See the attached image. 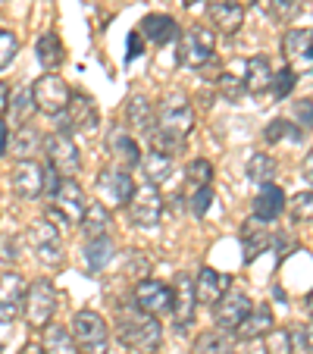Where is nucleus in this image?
<instances>
[{
  "label": "nucleus",
  "instance_id": "obj_1",
  "mask_svg": "<svg viewBox=\"0 0 313 354\" xmlns=\"http://www.w3.org/2000/svg\"><path fill=\"white\" fill-rule=\"evenodd\" d=\"M116 339L135 354H157L163 345V326L157 317L132 301L126 308H116Z\"/></svg>",
  "mask_w": 313,
  "mask_h": 354
},
{
  "label": "nucleus",
  "instance_id": "obj_2",
  "mask_svg": "<svg viewBox=\"0 0 313 354\" xmlns=\"http://www.w3.org/2000/svg\"><path fill=\"white\" fill-rule=\"evenodd\" d=\"M194 132V107L191 100L182 91L167 94V97L157 104V129L153 135L157 138H173V141H185ZM151 135V138H153Z\"/></svg>",
  "mask_w": 313,
  "mask_h": 354
},
{
  "label": "nucleus",
  "instance_id": "obj_3",
  "mask_svg": "<svg viewBox=\"0 0 313 354\" xmlns=\"http://www.w3.org/2000/svg\"><path fill=\"white\" fill-rule=\"evenodd\" d=\"M88 207V194L75 179H63L60 188L50 194V207H47V220L54 226H79L82 214Z\"/></svg>",
  "mask_w": 313,
  "mask_h": 354
},
{
  "label": "nucleus",
  "instance_id": "obj_4",
  "mask_svg": "<svg viewBox=\"0 0 313 354\" xmlns=\"http://www.w3.org/2000/svg\"><path fill=\"white\" fill-rule=\"evenodd\" d=\"M73 339L82 354H107L110 351V326L97 310H79L73 317Z\"/></svg>",
  "mask_w": 313,
  "mask_h": 354
},
{
  "label": "nucleus",
  "instance_id": "obj_5",
  "mask_svg": "<svg viewBox=\"0 0 313 354\" xmlns=\"http://www.w3.org/2000/svg\"><path fill=\"white\" fill-rule=\"evenodd\" d=\"M214 50H216V38L210 28H188L179 35V47H176V60L179 66L188 69H204L207 63H214Z\"/></svg>",
  "mask_w": 313,
  "mask_h": 354
},
{
  "label": "nucleus",
  "instance_id": "obj_6",
  "mask_svg": "<svg viewBox=\"0 0 313 354\" xmlns=\"http://www.w3.org/2000/svg\"><path fill=\"white\" fill-rule=\"evenodd\" d=\"M26 245L32 248L35 261H38L41 267H60L63 263V239H60V229L50 220L32 223L26 232Z\"/></svg>",
  "mask_w": 313,
  "mask_h": 354
},
{
  "label": "nucleus",
  "instance_id": "obj_7",
  "mask_svg": "<svg viewBox=\"0 0 313 354\" xmlns=\"http://www.w3.org/2000/svg\"><path fill=\"white\" fill-rule=\"evenodd\" d=\"M26 323L32 329H44L57 314V288L50 279H35L26 292Z\"/></svg>",
  "mask_w": 313,
  "mask_h": 354
},
{
  "label": "nucleus",
  "instance_id": "obj_8",
  "mask_svg": "<svg viewBox=\"0 0 313 354\" xmlns=\"http://www.w3.org/2000/svg\"><path fill=\"white\" fill-rule=\"evenodd\" d=\"M129 220L135 223L138 229H153L160 226V216H163V194L157 185H151V182H144V185H138L132 192V198H129Z\"/></svg>",
  "mask_w": 313,
  "mask_h": 354
},
{
  "label": "nucleus",
  "instance_id": "obj_9",
  "mask_svg": "<svg viewBox=\"0 0 313 354\" xmlns=\"http://www.w3.org/2000/svg\"><path fill=\"white\" fill-rule=\"evenodd\" d=\"M97 194H100V204L104 207H110V210H116V207H126L129 204V198H132V192H135V179L129 176V169L126 167H107L104 173L97 176Z\"/></svg>",
  "mask_w": 313,
  "mask_h": 354
},
{
  "label": "nucleus",
  "instance_id": "obj_10",
  "mask_svg": "<svg viewBox=\"0 0 313 354\" xmlns=\"http://www.w3.org/2000/svg\"><path fill=\"white\" fill-rule=\"evenodd\" d=\"M44 154H47V167L57 169L63 179H73L82 167V154H79V145H75L73 135L66 132H54L50 138L44 141Z\"/></svg>",
  "mask_w": 313,
  "mask_h": 354
},
{
  "label": "nucleus",
  "instance_id": "obj_11",
  "mask_svg": "<svg viewBox=\"0 0 313 354\" xmlns=\"http://www.w3.org/2000/svg\"><path fill=\"white\" fill-rule=\"evenodd\" d=\"M282 57L294 75H313V28H288L282 38Z\"/></svg>",
  "mask_w": 313,
  "mask_h": 354
},
{
  "label": "nucleus",
  "instance_id": "obj_12",
  "mask_svg": "<svg viewBox=\"0 0 313 354\" xmlns=\"http://www.w3.org/2000/svg\"><path fill=\"white\" fill-rule=\"evenodd\" d=\"M32 94H35V107H38V113H44V116H60L63 110H66L69 97H73L69 85L57 73L41 75V79L32 85Z\"/></svg>",
  "mask_w": 313,
  "mask_h": 354
},
{
  "label": "nucleus",
  "instance_id": "obj_13",
  "mask_svg": "<svg viewBox=\"0 0 313 354\" xmlns=\"http://www.w3.org/2000/svg\"><path fill=\"white\" fill-rule=\"evenodd\" d=\"M60 132L73 135V132H82V135H91L94 129L100 126V113L97 107H94V100L88 97V94H73L66 104V110H63L60 116Z\"/></svg>",
  "mask_w": 313,
  "mask_h": 354
},
{
  "label": "nucleus",
  "instance_id": "obj_14",
  "mask_svg": "<svg viewBox=\"0 0 313 354\" xmlns=\"http://www.w3.org/2000/svg\"><path fill=\"white\" fill-rule=\"evenodd\" d=\"M251 308H254L251 298H247L241 288H229V292L214 304L216 329H222V333H235V329L241 326V320L251 314Z\"/></svg>",
  "mask_w": 313,
  "mask_h": 354
},
{
  "label": "nucleus",
  "instance_id": "obj_15",
  "mask_svg": "<svg viewBox=\"0 0 313 354\" xmlns=\"http://www.w3.org/2000/svg\"><path fill=\"white\" fill-rule=\"evenodd\" d=\"M44 173L47 167L35 163L32 157L28 160H19L10 173V185H13V194L19 201H38L44 194Z\"/></svg>",
  "mask_w": 313,
  "mask_h": 354
},
{
  "label": "nucleus",
  "instance_id": "obj_16",
  "mask_svg": "<svg viewBox=\"0 0 313 354\" xmlns=\"http://www.w3.org/2000/svg\"><path fill=\"white\" fill-rule=\"evenodd\" d=\"M173 320L176 329L185 333L188 326L194 323V314H198V295H194V276L179 273L176 276V286H173Z\"/></svg>",
  "mask_w": 313,
  "mask_h": 354
},
{
  "label": "nucleus",
  "instance_id": "obj_17",
  "mask_svg": "<svg viewBox=\"0 0 313 354\" xmlns=\"http://www.w3.org/2000/svg\"><path fill=\"white\" fill-rule=\"evenodd\" d=\"M132 301L141 310H147V314L163 317L173 310V286H167V282H160V279H141L138 286H135Z\"/></svg>",
  "mask_w": 313,
  "mask_h": 354
},
{
  "label": "nucleus",
  "instance_id": "obj_18",
  "mask_svg": "<svg viewBox=\"0 0 313 354\" xmlns=\"http://www.w3.org/2000/svg\"><path fill=\"white\" fill-rule=\"evenodd\" d=\"M26 279L19 273H3L0 276V323H13L22 317L26 308Z\"/></svg>",
  "mask_w": 313,
  "mask_h": 354
},
{
  "label": "nucleus",
  "instance_id": "obj_19",
  "mask_svg": "<svg viewBox=\"0 0 313 354\" xmlns=\"http://www.w3.org/2000/svg\"><path fill=\"white\" fill-rule=\"evenodd\" d=\"M207 19L220 35H235L245 26V7L238 0H210L207 3Z\"/></svg>",
  "mask_w": 313,
  "mask_h": 354
},
{
  "label": "nucleus",
  "instance_id": "obj_20",
  "mask_svg": "<svg viewBox=\"0 0 313 354\" xmlns=\"http://www.w3.org/2000/svg\"><path fill=\"white\" fill-rule=\"evenodd\" d=\"M232 288V279L226 273L214 267H200V273L194 276V295H198V304H207V308H214L216 301Z\"/></svg>",
  "mask_w": 313,
  "mask_h": 354
},
{
  "label": "nucleus",
  "instance_id": "obj_21",
  "mask_svg": "<svg viewBox=\"0 0 313 354\" xmlns=\"http://www.w3.org/2000/svg\"><path fill=\"white\" fill-rule=\"evenodd\" d=\"M107 151L113 154V160L126 169L141 163V147H138V141H135V135L126 132V126H113L107 132Z\"/></svg>",
  "mask_w": 313,
  "mask_h": 354
},
{
  "label": "nucleus",
  "instance_id": "obj_22",
  "mask_svg": "<svg viewBox=\"0 0 313 354\" xmlns=\"http://www.w3.org/2000/svg\"><path fill=\"white\" fill-rule=\"evenodd\" d=\"M126 122L135 135H147L151 138L153 129H157V107H153L144 94H132L126 104Z\"/></svg>",
  "mask_w": 313,
  "mask_h": 354
},
{
  "label": "nucleus",
  "instance_id": "obj_23",
  "mask_svg": "<svg viewBox=\"0 0 313 354\" xmlns=\"http://www.w3.org/2000/svg\"><path fill=\"white\" fill-rule=\"evenodd\" d=\"M282 210H285V192H282L276 182H267V185H260L257 198H254V220L260 223H273L282 216Z\"/></svg>",
  "mask_w": 313,
  "mask_h": 354
},
{
  "label": "nucleus",
  "instance_id": "obj_24",
  "mask_svg": "<svg viewBox=\"0 0 313 354\" xmlns=\"http://www.w3.org/2000/svg\"><path fill=\"white\" fill-rule=\"evenodd\" d=\"M141 35H144L151 44H157V47H163V44H173L176 38H179V26H176V19L173 16H167V13H151V16H144L141 19V28H138Z\"/></svg>",
  "mask_w": 313,
  "mask_h": 354
},
{
  "label": "nucleus",
  "instance_id": "obj_25",
  "mask_svg": "<svg viewBox=\"0 0 313 354\" xmlns=\"http://www.w3.org/2000/svg\"><path fill=\"white\" fill-rule=\"evenodd\" d=\"M273 88V63L267 57H251L245 60V91L251 97H260Z\"/></svg>",
  "mask_w": 313,
  "mask_h": 354
},
{
  "label": "nucleus",
  "instance_id": "obj_26",
  "mask_svg": "<svg viewBox=\"0 0 313 354\" xmlns=\"http://www.w3.org/2000/svg\"><path fill=\"white\" fill-rule=\"evenodd\" d=\"M110 226H113V214L110 207H104L100 201H88L85 214L79 220V229L85 239H100V235H110Z\"/></svg>",
  "mask_w": 313,
  "mask_h": 354
},
{
  "label": "nucleus",
  "instance_id": "obj_27",
  "mask_svg": "<svg viewBox=\"0 0 313 354\" xmlns=\"http://www.w3.org/2000/svg\"><path fill=\"white\" fill-rule=\"evenodd\" d=\"M273 326H276V320H273L269 304H257V308H251V314L241 320V326L235 329V335H238L241 342H254V339H263Z\"/></svg>",
  "mask_w": 313,
  "mask_h": 354
},
{
  "label": "nucleus",
  "instance_id": "obj_28",
  "mask_svg": "<svg viewBox=\"0 0 313 354\" xmlns=\"http://www.w3.org/2000/svg\"><path fill=\"white\" fill-rule=\"evenodd\" d=\"M35 54H38V63L44 73H57V69L66 63V47H63L60 35L57 32H44L35 44Z\"/></svg>",
  "mask_w": 313,
  "mask_h": 354
},
{
  "label": "nucleus",
  "instance_id": "obj_29",
  "mask_svg": "<svg viewBox=\"0 0 313 354\" xmlns=\"http://www.w3.org/2000/svg\"><path fill=\"white\" fill-rule=\"evenodd\" d=\"M141 173H144V179L151 182V185H167L169 182V176H173V157L169 154H163V151H157V147H151L147 154H141Z\"/></svg>",
  "mask_w": 313,
  "mask_h": 354
},
{
  "label": "nucleus",
  "instance_id": "obj_30",
  "mask_svg": "<svg viewBox=\"0 0 313 354\" xmlns=\"http://www.w3.org/2000/svg\"><path fill=\"white\" fill-rule=\"evenodd\" d=\"M269 241H273V235H269V229L263 226L260 220H245V226H241V248H245V261L251 263L254 257H260L263 251L269 248Z\"/></svg>",
  "mask_w": 313,
  "mask_h": 354
},
{
  "label": "nucleus",
  "instance_id": "obj_31",
  "mask_svg": "<svg viewBox=\"0 0 313 354\" xmlns=\"http://www.w3.org/2000/svg\"><path fill=\"white\" fill-rule=\"evenodd\" d=\"M7 113H10V122H13L10 129L28 126V120H32V116L38 113V107H35V94H32V88L22 85V88H16V91H10Z\"/></svg>",
  "mask_w": 313,
  "mask_h": 354
},
{
  "label": "nucleus",
  "instance_id": "obj_32",
  "mask_svg": "<svg viewBox=\"0 0 313 354\" xmlns=\"http://www.w3.org/2000/svg\"><path fill=\"white\" fill-rule=\"evenodd\" d=\"M216 85H220V94L226 100H241L245 97V60H235L232 66L220 69V75H216Z\"/></svg>",
  "mask_w": 313,
  "mask_h": 354
},
{
  "label": "nucleus",
  "instance_id": "obj_33",
  "mask_svg": "<svg viewBox=\"0 0 313 354\" xmlns=\"http://www.w3.org/2000/svg\"><path fill=\"white\" fill-rule=\"evenodd\" d=\"M41 348H44V354H82L73 339V329L57 326V323H47L44 326V342H41Z\"/></svg>",
  "mask_w": 313,
  "mask_h": 354
},
{
  "label": "nucleus",
  "instance_id": "obj_34",
  "mask_svg": "<svg viewBox=\"0 0 313 354\" xmlns=\"http://www.w3.org/2000/svg\"><path fill=\"white\" fill-rule=\"evenodd\" d=\"M85 261L91 273H100L113 261V239L110 235H100V239H88L85 241Z\"/></svg>",
  "mask_w": 313,
  "mask_h": 354
},
{
  "label": "nucleus",
  "instance_id": "obj_35",
  "mask_svg": "<svg viewBox=\"0 0 313 354\" xmlns=\"http://www.w3.org/2000/svg\"><path fill=\"white\" fill-rule=\"evenodd\" d=\"M191 354H235V342L229 333L214 329V333H200L191 345Z\"/></svg>",
  "mask_w": 313,
  "mask_h": 354
},
{
  "label": "nucleus",
  "instance_id": "obj_36",
  "mask_svg": "<svg viewBox=\"0 0 313 354\" xmlns=\"http://www.w3.org/2000/svg\"><path fill=\"white\" fill-rule=\"evenodd\" d=\"M276 157L267 154V151H257V154L247 160V179L257 182V185H267V182L276 179Z\"/></svg>",
  "mask_w": 313,
  "mask_h": 354
},
{
  "label": "nucleus",
  "instance_id": "obj_37",
  "mask_svg": "<svg viewBox=\"0 0 313 354\" xmlns=\"http://www.w3.org/2000/svg\"><path fill=\"white\" fill-rule=\"evenodd\" d=\"M41 145V138H38V132H35L32 126H19L16 129V135L10 138V147L7 151H13V154H19L22 160H28V157L35 154V147Z\"/></svg>",
  "mask_w": 313,
  "mask_h": 354
},
{
  "label": "nucleus",
  "instance_id": "obj_38",
  "mask_svg": "<svg viewBox=\"0 0 313 354\" xmlns=\"http://www.w3.org/2000/svg\"><path fill=\"white\" fill-rule=\"evenodd\" d=\"M263 351L267 354H292L294 351V333L292 329L273 326L267 335H263Z\"/></svg>",
  "mask_w": 313,
  "mask_h": 354
},
{
  "label": "nucleus",
  "instance_id": "obj_39",
  "mask_svg": "<svg viewBox=\"0 0 313 354\" xmlns=\"http://www.w3.org/2000/svg\"><path fill=\"white\" fill-rule=\"evenodd\" d=\"M285 210L292 223H313V192H298L292 201H285Z\"/></svg>",
  "mask_w": 313,
  "mask_h": 354
},
{
  "label": "nucleus",
  "instance_id": "obj_40",
  "mask_svg": "<svg viewBox=\"0 0 313 354\" xmlns=\"http://www.w3.org/2000/svg\"><path fill=\"white\" fill-rule=\"evenodd\" d=\"M210 204H214V188L210 185H198V192L188 198V210H191L194 220H204L207 210H210Z\"/></svg>",
  "mask_w": 313,
  "mask_h": 354
},
{
  "label": "nucleus",
  "instance_id": "obj_41",
  "mask_svg": "<svg viewBox=\"0 0 313 354\" xmlns=\"http://www.w3.org/2000/svg\"><path fill=\"white\" fill-rule=\"evenodd\" d=\"M263 135H267L269 145H276V141H282V138H294V141L304 138V132H301L298 126H292L288 120H273V122L267 126V132H263Z\"/></svg>",
  "mask_w": 313,
  "mask_h": 354
},
{
  "label": "nucleus",
  "instance_id": "obj_42",
  "mask_svg": "<svg viewBox=\"0 0 313 354\" xmlns=\"http://www.w3.org/2000/svg\"><path fill=\"white\" fill-rule=\"evenodd\" d=\"M185 176H188V182H194V185H210V182H214V163L198 157V160H191L185 167Z\"/></svg>",
  "mask_w": 313,
  "mask_h": 354
},
{
  "label": "nucleus",
  "instance_id": "obj_43",
  "mask_svg": "<svg viewBox=\"0 0 313 354\" xmlns=\"http://www.w3.org/2000/svg\"><path fill=\"white\" fill-rule=\"evenodd\" d=\"M19 54V38L10 28H0V69H7Z\"/></svg>",
  "mask_w": 313,
  "mask_h": 354
},
{
  "label": "nucleus",
  "instance_id": "obj_44",
  "mask_svg": "<svg viewBox=\"0 0 313 354\" xmlns=\"http://www.w3.org/2000/svg\"><path fill=\"white\" fill-rule=\"evenodd\" d=\"M294 85H298V75L285 66V69H279V73H273V88H269V91L276 94V100H285L288 94L294 91Z\"/></svg>",
  "mask_w": 313,
  "mask_h": 354
},
{
  "label": "nucleus",
  "instance_id": "obj_45",
  "mask_svg": "<svg viewBox=\"0 0 313 354\" xmlns=\"http://www.w3.org/2000/svg\"><path fill=\"white\" fill-rule=\"evenodd\" d=\"M292 116H294V122H298V129L304 135L313 132V100L310 97L298 100V104H294V110H292Z\"/></svg>",
  "mask_w": 313,
  "mask_h": 354
},
{
  "label": "nucleus",
  "instance_id": "obj_46",
  "mask_svg": "<svg viewBox=\"0 0 313 354\" xmlns=\"http://www.w3.org/2000/svg\"><path fill=\"white\" fill-rule=\"evenodd\" d=\"M301 10V0H269V16L279 22H288L294 19Z\"/></svg>",
  "mask_w": 313,
  "mask_h": 354
},
{
  "label": "nucleus",
  "instance_id": "obj_47",
  "mask_svg": "<svg viewBox=\"0 0 313 354\" xmlns=\"http://www.w3.org/2000/svg\"><path fill=\"white\" fill-rule=\"evenodd\" d=\"M19 235H0V263H7V267H13L16 261H19Z\"/></svg>",
  "mask_w": 313,
  "mask_h": 354
},
{
  "label": "nucleus",
  "instance_id": "obj_48",
  "mask_svg": "<svg viewBox=\"0 0 313 354\" xmlns=\"http://www.w3.org/2000/svg\"><path fill=\"white\" fill-rule=\"evenodd\" d=\"M144 54V35L135 28L132 35H129V54H126V60H135V57H141Z\"/></svg>",
  "mask_w": 313,
  "mask_h": 354
},
{
  "label": "nucleus",
  "instance_id": "obj_49",
  "mask_svg": "<svg viewBox=\"0 0 313 354\" xmlns=\"http://www.w3.org/2000/svg\"><path fill=\"white\" fill-rule=\"evenodd\" d=\"M301 173H304V179H307V185L313 188V151L304 157V163H301Z\"/></svg>",
  "mask_w": 313,
  "mask_h": 354
},
{
  "label": "nucleus",
  "instance_id": "obj_50",
  "mask_svg": "<svg viewBox=\"0 0 313 354\" xmlns=\"http://www.w3.org/2000/svg\"><path fill=\"white\" fill-rule=\"evenodd\" d=\"M7 147H10V126L0 120V157L7 154Z\"/></svg>",
  "mask_w": 313,
  "mask_h": 354
},
{
  "label": "nucleus",
  "instance_id": "obj_51",
  "mask_svg": "<svg viewBox=\"0 0 313 354\" xmlns=\"http://www.w3.org/2000/svg\"><path fill=\"white\" fill-rule=\"evenodd\" d=\"M301 342H304V348L313 354V320L304 326V333H301Z\"/></svg>",
  "mask_w": 313,
  "mask_h": 354
},
{
  "label": "nucleus",
  "instance_id": "obj_52",
  "mask_svg": "<svg viewBox=\"0 0 313 354\" xmlns=\"http://www.w3.org/2000/svg\"><path fill=\"white\" fill-rule=\"evenodd\" d=\"M7 104H10V88L0 82V116L7 113Z\"/></svg>",
  "mask_w": 313,
  "mask_h": 354
},
{
  "label": "nucleus",
  "instance_id": "obj_53",
  "mask_svg": "<svg viewBox=\"0 0 313 354\" xmlns=\"http://www.w3.org/2000/svg\"><path fill=\"white\" fill-rule=\"evenodd\" d=\"M19 354H44V348H41V345H32V342H28V345L19 348Z\"/></svg>",
  "mask_w": 313,
  "mask_h": 354
},
{
  "label": "nucleus",
  "instance_id": "obj_54",
  "mask_svg": "<svg viewBox=\"0 0 313 354\" xmlns=\"http://www.w3.org/2000/svg\"><path fill=\"white\" fill-rule=\"evenodd\" d=\"M304 308H307V314L313 317V288H310V295H307V298H304Z\"/></svg>",
  "mask_w": 313,
  "mask_h": 354
}]
</instances>
